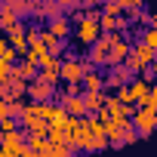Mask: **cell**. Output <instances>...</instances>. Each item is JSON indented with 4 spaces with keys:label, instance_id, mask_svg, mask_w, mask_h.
<instances>
[{
    "label": "cell",
    "instance_id": "cell-22",
    "mask_svg": "<svg viewBox=\"0 0 157 157\" xmlns=\"http://www.w3.org/2000/svg\"><path fill=\"white\" fill-rule=\"evenodd\" d=\"M139 40H142V43H148V46L157 52V28H151V25H148V28L139 34Z\"/></svg>",
    "mask_w": 157,
    "mask_h": 157
},
{
    "label": "cell",
    "instance_id": "cell-26",
    "mask_svg": "<svg viewBox=\"0 0 157 157\" xmlns=\"http://www.w3.org/2000/svg\"><path fill=\"white\" fill-rule=\"evenodd\" d=\"M117 96H120V102H123V105H136V96H132V90H129V83H123V86L117 90Z\"/></svg>",
    "mask_w": 157,
    "mask_h": 157
},
{
    "label": "cell",
    "instance_id": "cell-25",
    "mask_svg": "<svg viewBox=\"0 0 157 157\" xmlns=\"http://www.w3.org/2000/svg\"><path fill=\"white\" fill-rule=\"evenodd\" d=\"M139 139H142V136H139V129H136V126H129V129L123 132V139H120V142H117L114 148H123V145H132V142H139Z\"/></svg>",
    "mask_w": 157,
    "mask_h": 157
},
{
    "label": "cell",
    "instance_id": "cell-13",
    "mask_svg": "<svg viewBox=\"0 0 157 157\" xmlns=\"http://www.w3.org/2000/svg\"><path fill=\"white\" fill-rule=\"evenodd\" d=\"M99 117H102V120H111V117H123V102H120V96H117V93L105 99V108H102V114H99Z\"/></svg>",
    "mask_w": 157,
    "mask_h": 157
},
{
    "label": "cell",
    "instance_id": "cell-21",
    "mask_svg": "<svg viewBox=\"0 0 157 157\" xmlns=\"http://www.w3.org/2000/svg\"><path fill=\"white\" fill-rule=\"evenodd\" d=\"M49 142H52V145H71V132L52 126V129H49Z\"/></svg>",
    "mask_w": 157,
    "mask_h": 157
},
{
    "label": "cell",
    "instance_id": "cell-16",
    "mask_svg": "<svg viewBox=\"0 0 157 157\" xmlns=\"http://www.w3.org/2000/svg\"><path fill=\"white\" fill-rule=\"evenodd\" d=\"M19 22H22V16H19V13H13L10 6H0V28H3V34H10Z\"/></svg>",
    "mask_w": 157,
    "mask_h": 157
},
{
    "label": "cell",
    "instance_id": "cell-10",
    "mask_svg": "<svg viewBox=\"0 0 157 157\" xmlns=\"http://www.w3.org/2000/svg\"><path fill=\"white\" fill-rule=\"evenodd\" d=\"M43 43H46V49H49V56H65L68 52V40H62V37H56L49 28H43Z\"/></svg>",
    "mask_w": 157,
    "mask_h": 157
},
{
    "label": "cell",
    "instance_id": "cell-1",
    "mask_svg": "<svg viewBox=\"0 0 157 157\" xmlns=\"http://www.w3.org/2000/svg\"><path fill=\"white\" fill-rule=\"evenodd\" d=\"M123 37H126L123 31H102V37L90 46V56H86V59H90L96 68H108V65H111V49H114V43L123 40Z\"/></svg>",
    "mask_w": 157,
    "mask_h": 157
},
{
    "label": "cell",
    "instance_id": "cell-7",
    "mask_svg": "<svg viewBox=\"0 0 157 157\" xmlns=\"http://www.w3.org/2000/svg\"><path fill=\"white\" fill-rule=\"evenodd\" d=\"M65 10L59 6V0H34V22H49V19H59Z\"/></svg>",
    "mask_w": 157,
    "mask_h": 157
},
{
    "label": "cell",
    "instance_id": "cell-30",
    "mask_svg": "<svg viewBox=\"0 0 157 157\" xmlns=\"http://www.w3.org/2000/svg\"><path fill=\"white\" fill-rule=\"evenodd\" d=\"M71 19H74V25H80V22L86 19V10H74V13H71Z\"/></svg>",
    "mask_w": 157,
    "mask_h": 157
},
{
    "label": "cell",
    "instance_id": "cell-6",
    "mask_svg": "<svg viewBox=\"0 0 157 157\" xmlns=\"http://www.w3.org/2000/svg\"><path fill=\"white\" fill-rule=\"evenodd\" d=\"M132 71L126 68V65H114V68H108V74H105V90H120L123 83H132Z\"/></svg>",
    "mask_w": 157,
    "mask_h": 157
},
{
    "label": "cell",
    "instance_id": "cell-28",
    "mask_svg": "<svg viewBox=\"0 0 157 157\" xmlns=\"http://www.w3.org/2000/svg\"><path fill=\"white\" fill-rule=\"evenodd\" d=\"M120 6H123V10L129 13L132 6H145V0H120Z\"/></svg>",
    "mask_w": 157,
    "mask_h": 157
},
{
    "label": "cell",
    "instance_id": "cell-24",
    "mask_svg": "<svg viewBox=\"0 0 157 157\" xmlns=\"http://www.w3.org/2000/svg\"><path fill=\"white\" fill-rule=\"evenodd\" d=\"M102 13H105V16H120V13H126V10L120 6V0H105V3H102Z\"/></svg>",
    "mask_w": 157,
    "mask_h": 157
},
{
    "label": "cell",
    "instance_id": "cell-5",
    "mask_svg": "<svg viewBox=\"0 0 157 157\" xmlns=\"http://www.w3.org/2000/svg\"><path fill=\"white\" fill-rule=\"evenodd\" d=\"M132 126L139 129L142 139H148V136L157 129V111H154V108H139L136 117H132Z\"/></svg>",
    "mask_w": 157,
    "mask_h": 157
},
{
    "label": "cell",
    "instance_id": "cell-11",
    "mask_svg": "<svg viewBox=\"0 0 157 157\" xmlns=\"http://www.w3.org/2000/svg\"><path fill=\"white\" fill-rule=\"evenodd\" d=\"M126 13H120V16H105L102 13V31H129V19H123Z\"/></svg>",
    "mask_w": 157,
    "mask_h": 157
},
{
    "label": "cell",
    "instance_id": "cell-8",
    "mask_svg": "<svg viewBox=\"0 0 157 157\" xmlns=\"http://www.w3.org/2000/svg\"><path fill=\"white\" fill-rule=\"evenodd\" d=\"M62 56H43L40 59V77H46L49 83H62Z\"/></svg>",
    "mask_w": 157,
    "mask_h": 157
},
{
    "label": "cell",
    "instance_id": "cell-9",
    "mask_svg": "<svg viewBox=\"0 0 157 157\" xmlns=\"http://www.w3.org/2000/svg\"><path fill=\"white\" fill-rule=\"evenodd\" d=\"M13 74L16 77H25V80H34V77H40V62L34 56H22L19 65H13Z\"/></svg>",
    "mask_w": 157,
    "mask_h": 157
},
{
    "label": "cell",
    "instance_id": "cell-3",
    "mask_svg": "<svg viewBox=\"0 0 157 157\" xmlns=\"http://www.w3.org/2000/svg\"><path fill=\"white\" fill-rule=\"evenodd\" d=\"M99 37H102V19H93V16H86L74 31V43H80V46H93Z\"/></svg>",
    "mask_w": 157,
    "mask_h": 157
},
{
    "label": "cell",
    "instance_id": "cell-4",
    "mask_svg": "<svg viewBox=\"0 0 157 157\" xmlns=\"http://www.w3.org/2000/svg\"><path fill=\"white\" fill-rule=\"evenodd\" d=\"M56 90H59V83H49L46 77H34V80H28V99L31 102H52L56 99Z\"/></svg>",
    "mask_w": 157,
    "mask_h": 157
},
{
    "label": "cell",
    "instance_id": "cell-18",
    "mask_svg": "<svg viewBox=\"0 0 157 157\" xmlns=\"http://www.w3.org/2000/svg\"><path fill=\"white\" fill-rule=\"evenodd\" d=\"M56 37H62V40H68V34H71V22L65 19V16H59V19H49V25H46Z\"/></svg>",
    "mask_w": 157,
    "mask_h": 157
},
{
    "label": "cell",
    "instance_id": "cell-27",
    "mask_svg": "<svg viewBox=\"0 0 157 157\" xmlns=\"http://www.w3.org/2000/svg\"><path fill=\"white\" fill-rule=\"evenodd\" d=\"M59 6H62L65 13H74V10H83V3H80V0H59Z\"/></svg>",
    "mask_w": 157,
    "mask_h": 157
},
{
    "label": "cell",
    "instance_id": "cell-31",
    "mask_svg": "<svg viewBox=\"0 0 157 157\" xmlns=\"http://www.w3.org/2000/svg\"><path fill=\"white\" fill-rule=\"evenodd\" d=\"M151 28H157V10L151 13Z\"/></svg>",
    "mask_w": 157,
    "mask_h": 157
},
{
    "label": "cell",
    "instance_id": "cell-23",
    "mask_svg": "<svg viewBox=\"0 0 157 157\" xmlns=\"http://www.w3.org/2000/svg\"><path fill=\"white\" fill-rule=\"evenodd\" d=\"M43 157H77V154H74L71 145H52L49 154H43Z\"/></svg>",
    "mask_w": 157,
    "mask_h": 157
},
{
    "label": "cell",
    "instance_id": "cell-14",
    "mask_svg": "<svg viewBox=\"0 0 157 157\" xmlns=\"http://www.w3.org/2000/svg\"><path fill=\"white\" fill-rule=\"evenodd\" d=\"M83 90H90V93H102V90H105V74H102L99 68H90V71H86Z\"/></svg>",
    "mask_w": 157,
    "mask_h": 157
},
{
    "label": "cell",
    "instance_id": "cell-29",
    "mask_svg": "<svg viewBox=\"0 0 157 157\" xmlns=\"http://www.w3.org/2000/svg\"><path fill=\"white\" fill-rule=\"evenodd\" d=\"M145 77H148V80H157V56H154V62H151V68L145 71Z\"/></svg>",
    "mask_w": 157,
    "mask_h": 157
},
{
    "label": "cell",
    "instance_id": "cell-17",
    "mask_svg": "<svg viewBox=\"0 0 157 157\" xmlns=\"http://www.w3.org/2000/svg\"><path fill=\"white\" fill-rule=\"evenodd\" d=\"M83 99H86L90 114H102V108H105V99H108V96H105V90H102V93H90V90H86V93H83Z\"/></svg>",
    "mask_w": 157,
    "mask_h": 157
},
{
    "label": "cell",
    "instance_id": "cell-19",
    "mask_svg": "<svg viewBox=\"0 0 157 157\" xmlns=\"http://www.w3.org/2000/svg\"><path fill=\"white\" fill-rule=\"evenodd\" d=\"M126 16H129V22H136V25H151V13H145V6H132Z\"/></svg>",
    "mask_w": 157,
    "mask_h": 157
},
{
    "label": "cell",
    "instance_id": "cell-15",
    "mask_svg": "<svg viewBox=\"0 0 157 157\" xmlns=\"http://www.w3.org/2000/svg\"><path fill=\"white\" fill-rule=\"evenodd\" d=\"M3 6H10V10L19 13L22 19H31V16H34V0H3Z\"/></svg>",
    "mask_w": 157,
    "mask_h": 157
},
{
    "label": "cell",
    "instance_id": "cell-20",
    "mask_svg": "<svg viewBox=\"0 0 157 157\" xmlns=\"http://www.w3.org/2000/svg\"><path fill=\"white\" fill-rule=\"evenodd\" d=\"M22 129H28V136H49L52 123H49V120H34L31 126H22Z\"/></svg>",
    "mask_w": 157,
    "mask_h": 157
},
{
    "label": "cell",
    "instance_id": "cell-2",
    "mask_svg": "<svg viewBox=\"0 0 157 157\" xmlns=\"http://www.w3.org/2000/svg\"><path fill=\"white\" fill-rule=\"evenodd\" d=\"M154 49L148 46V43H142V40H132V52H129V59L123 62L132 74H145L148 68H151V62H154Z\"/></svg>",
    "mask_w": 157,
    "mask_h": 157
},
{
    "label": "cell",
    "instance_id": "cell-12",
    "mask_svg": "<svg viewBox=\"0 0 157 157\" xmlns=\"http://www.w3.org/2000/svg\"><path fill=\"white\" fill-rule=\"evenodd\" d=\"M129 52H132V43L123 37V40H117L114 43V49H111V65L108 68H114V65H123L126 59H129Z\"/></svg>",
    "mask_w": 157,
    "mask_h": 157
}]
</instances>
